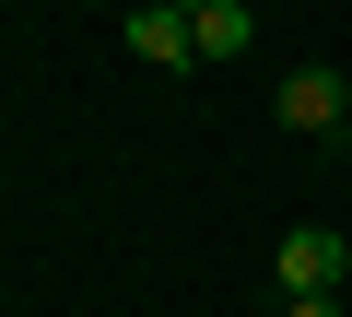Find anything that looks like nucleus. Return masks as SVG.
I'll return each instance as SVG.
<instances>
[{"label": "nucleus", "mask_w": 352, "mask_h": 317, "mask_svg": "<svg viewBox=\"0 0 352 317\" xmlns=\"http://www.w3.org/2000/svg\"><path fill=\"white\" fill-rule=\"evenodd\" d=\"M270 118H282L294 141H340V129H352V83H340V71H294V83L270 94Z\"/></svg>", "instance_id": "f257e3e1"}, {"label": "nucleus", "mask_w": 352, "mask_h": 317, "mask_svg": "<svg viewBox=\"0 0 352 317\" xmlns=\"http://www.w3.org/2000/svg\"><path fill=\"white\" fill-rule=\"evenodd\" d=\"M340 270H352L340 223H282V247H270V282H282V294H329Z\"/></svg>", "instance_id": "f03ea898"}, {"label": "nucleus", "mask_w": 352, "mask_h": 317, "mask_svg": "<svg viewBox=\"0 0 352 317\" xmlns=\"http://www.w3.org/2000/svg\"><path fill=\"white\" fill-rule=\"evenodd\" d=\"M129 59L188 71V59H200V47H188V0H141V12H129Z\"/></svg>", "instance_id": "7ed1b4c3"}, {"label": "nucleus", "mask_w": 352, "mask_h": 317, "mask_svg": "<svg viewBox=\"0 0 352 317\" xmlns=\"http://www.w3.org/2000/svg\"><path fill=\"white\" fill-rule=\"evenodd\" d=\"M188 47L200 59H247L258 47V12H247V0H200V12H188Z\"/></svg>", "instance_id": "20e7f679"}, {"label": "nucleus", "mask_w": 352, "mask_h": 317, "mask_svg": "<svg viewBox=\"0 0 352 317\" xmlns=\"http://www.w3.org/2000/svg\"><path fill=\"white\" fill-rule=\"evenodd\" d=\"M282 317H340V294H294V305H282Z\"/></svg>", "instance_id": "39448f33"}, {"label": "nucleus", "mask_w": 352, "mask_h": 317, "mask_svg": "<svg viewBox=\"0 0 352 317\" xmlns=\"http://www.w3.org/2000/svg\"><path fill=\"white\" fill-rule=\"evenodd\" d=\"M188 12H200V0H188Z\"/></svg>", "instance_id": "423d86ee"}]
</instances>
